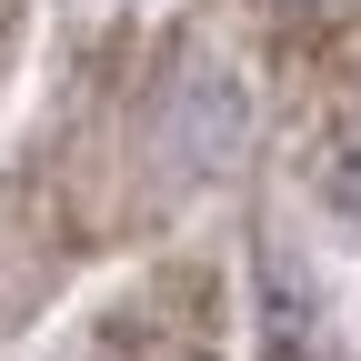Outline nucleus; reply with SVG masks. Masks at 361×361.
I'll return each instance as SVG.
<instances>
[{
    "mask_svg": "<svg viewBox=\"0 0 361 361\" xmlns=\"http://www.w3.org/2000/svg\"><path fill=\"white\" fill-rule=\"evenodd\" d=\"M241 141H251V90L221 71V61H191L180 90H171V111H161V151L180 171H221Z\"/></svg>",
    "mask_w": 361,
    "mask_h": 361,
    "instance_id": "1",
    "label": "nucleus"
}]
</instances>
